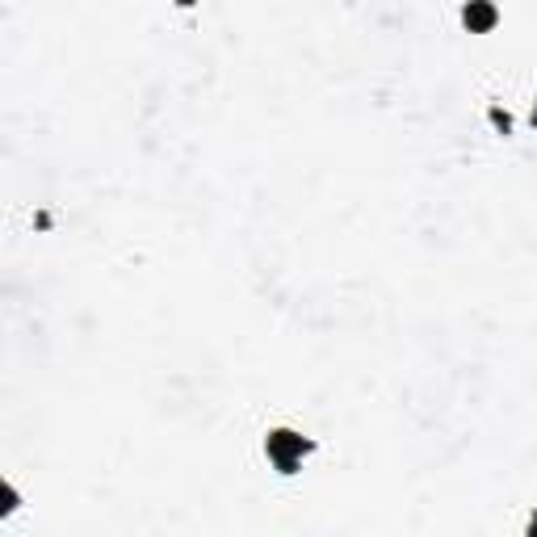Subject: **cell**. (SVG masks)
Segmentation results:
<instances>
[{
	"mask_svg": "<svg viewBox=\"0 0 537 537\" xmlns=\"http://www.w3.org/2000/svg\"><path fill=\"white\" fill-rule=\"evenodd\" d=\"M311 454H319V441L307 437V433H298V428L277 424V428H269V433H265V458H269V466L282 479H294Z\"/></svg>",
	"mask_w": 537,
	"mask_h": 537,
	"instance_id": "obj_1",
	"label": "cell"
},
{
	"mask_svg": "<svg viewBox=\"0 0 537 537\" xmlns=\"http://www.w3.org/2000/svg\"><path fill=\"white\" fill-rule=\"evenodd\" d=\"M496 26H500L496 0H466L462 5V30L466 34H491Z\"/></svg>",
	"mask_w": 537,
	"mask_h": 537,
	"instance_id": "obj_2",
	"label": "cell"
},
{
	"mask_svg": "<svg viewBox=\"0 0 537 537\" xmlns=\"http://www.w3.org/2000/svg\"><path fill=\"white\" fill-rule=\"evenodd\" d=\"M487 118L496 122V131H500V135H512V118L500 110V105H491V110H487Z\"/></svg>",
	"mask_w": 537,
	"mask_h": 537,
	"instance_id": "obj_3",
	"label": "cell"
},
{
	"mask_svg": "<svg viewBox=\"0 0 537 537\" xmlns=\"http://www.w3.org/2000/svg\"><path fill=\"white\" fill-rule=\"evenodd\" d=\"M525 533H529V537H537V512H533V517H529V525H525Z\"/></svg>",
	"mask_w": 537,
	"mask_h": 537,
	"instance_id": "obj_4",
	"label": "cell"
},
{
	"mask_svg": "<svg viewBox=\"0 0 537 537\" xmlns=\"http://www.w3.org/2000/svg\"><path fill=\"white\" fill-rule=\"evenodd\" d=\"M529 126L537 131V97H533V110H529Z\"/></svg>",
	"mask_w": 537,
	"mask_h": 537,
	"instance_id": "obj_5",
	"label": "cell"
}]
</instances>
